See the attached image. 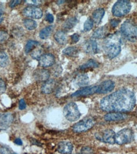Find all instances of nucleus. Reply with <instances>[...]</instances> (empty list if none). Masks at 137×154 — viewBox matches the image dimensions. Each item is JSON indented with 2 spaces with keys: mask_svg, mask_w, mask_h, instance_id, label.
I'll list each match as a JSON object with an SVG mask.
<instances>
[{
  "mask_svg": "<svg viewBox=\"0 0 137 154\" xmlns=\"http://www.w3.org/2000/svg\"><path fill=\"white\" fill-rule=\"evenodd\" d=\"M136 104L135 94L125 88L103 97L100 103V109L106 112H126L133 109Z\"/></svg>",
  "mask_w": 137,
  "mask_h": 154,
  "instance_id": "f257e3e1",
  "label": "nucleus"
},
{
  "mask_svg": "<svg viewBox=\"0 0 137 154\" xmlns=\"http://www.w3.org/2000/svg\"><path fill=\"white\" fill-rule=\"evenodd\" d=\"M121 38L117 32L107 36L103 42V50L109 59H113L121 51Z\"/></svg>",
  "mask_w": 137,
  "mask_h": 154,
  "instance_id": "f03ea898",
  "label": "nucleus"
},
{
  "mask_svg": "<svg viewBox=\"0 0 137 154\" xmlns=\"http://www.w3.org/2000/svg\"><path fill=\"white\" fill-rule=\"evenodd\" d=\"M121 34L130 42H135L137 38V27L131 20H127L121 27Z\"/></svg>",
  "mask_w": 137,
  "mask_h": 154,
  "instance_id": "7ed1b4c3",
  "label": "nucleus"
},
{
  "mask_svg": "<svg viewBox=\"0 0 137 154\" xmlns=\"http://www.w3.org/2000/svg\"><path fill=\"white\" fill-rule=\"evenodd\" d=\"M132 5L130 2L126 0L117 1L113 6L112 13L114 16L121 17L127 15L131 10Z\"/></svg>",
  "mask_w": 137,
  "mask_h": 154,
  "instance_id": "20e7f679",
  "label": "nucleus"
},
{
  "mask_svg": "<svg viewBox=\"0 0 137 154\" xmlns=\"http://www.w3.org/2000/svg\"><path fill=\"white\" fill-rule=\"evenodd\" d=\"M64 114L65 118L70 122L77 121L81 116L80 111L75 102H70L64 107Z\"/></svg>",
  "mask_w": 137,
  "mask_h": 154,
  "instance_id": "39448f33",
  "label": "nucleus"
},
{
  "mask_svg": "<svg viewBox=\"0 0 137 154\" xmlns=\"http://www.w3.org/2000/svg\"><path fill=\"white\" fill-rule=\"evenodd\" d=\"M133 139V132L129 128H125L116 134L115 142L118 145L130 143Z\"/></svg>",
  "mask_w": 137,
  "mask_h": 154,
  "instance_id": "423d86ee",
  "label": "nucleus"
},
{
  "mask_svg": "<svg viewBox=\"0 0 137 154\" xmlns=\"http://www.w3.org/2000/svg\"><path fill=\"white\" fill-rule=\"evenodd\" d=\"M95 125V121L92 118H84L77 122L73 126V130L75 133H82L86 131L93 128Z\"/></svg>",
  "mask_w": 137,
  "mask_h": 154,
  "instance_id": "0eeeda50",
  "label": "nucleus"
},
{
  "mask_svg": "<svg viewBox=\"0 0 137 154\" xmlns=\"http://www.w3.org/2000/svg\"><path fill=\"white\" fill-rule=\"evenodd\" d=\"M116 133L112 130H106L103 131L96 133L95 134V137L97 140L101 142L109 144H114L115 142Z\"/></svg>",
  "mask_w": 137,
  "mask_h": 154,
  "instance_id": "6e6552de",
  "label": "nucleus"
},
{
  "mask_svg": "<svg viewBox=\"0 0 137 154\" xmlns=\"http://www.w3.org/2000/svg\"><path fill=\"white\" fill-rule=\"evenodd\" d=\"M23 14L28 17L40 19L43 17V11L40 8L31 6H28L23 10Z\"/></svg>",
  "mask_w": 137,
  "mask_h": 154,
  "instance_id": "1a4fd4ad",
  "label": "nucleus"
},
{
  "mask_svg": "<svg viewBox=\"0 0 137 154\" xmlns=\"http://www.w3.org/2000/svg\"><path fill=\"white\" fill-rule=\"evenodd\" d=\"M14 121V116L11 113L6 112L0 114V130H5Z\"/></svg>",
  "mask_w": 137,
  "mask_h": 154,
  "instance_id": "9d476101",
  "label": "nucleus"
},
{
  "mask_svg": "<svg viewBox=\"0 0 137 154\" xmlns=\"http://www.w3.org/2000/svg\"><path fill=\"white\" fill-rule=\"evenodd\" d=\"M115 87V83L112 80H106L98 85L97 94H107L113 91Z\"/></svg>",
  "mask_w": 137,
  "mask_h": 154,
  "instance_id": "9b49d317",
  "label": "nucleus"
},
{
  "mask_svg": "<svg viewBox=\"0 0 137 154\" xmlns=\"http://www.w3.org/2000/svg\"><path fill=\"white\" fill-rule=\"evenodd\" d=\"M98 85L90 86L83 88L79 91H76L74 94H72V97H81V96H86L92 95L95 93L97 94Z\"/></svg>",
  "mask_w": 137,
  "mask_h": 154,
  "instance_id": "f8f14e48",
  "label": "nucleus"
},
{
  "mask_svg": "<svg viewBox=\"0 0 137 154\" xmlns=\"http://www.w3.org/2000/svg\"><path fill=\"white\" fill-rule=\"evenodd\" d=\"M55 62V56L50 53L43 54L39 59V63L42 67H49L54 65Z\"/></svg>",
  "mask_w": 137,
  "mask_h": 154,
  "instance_id": "ddd939ff",
  "label": "nucleus"
},
{
  "mask_svg": "<svg viewBox=\"0 0 137 154\" xmlns=\"http://www.w3.org/2000/svg\"><path fill=\"white\" fill-rule=\"evenodd\" d=\"M127 117L128 116L126 114H122V112H110L105 115L104 119L106 121H116L125 119L127 118Z\"/></svg>",
  "mask_w": 137,
  "mask_h": 154,
  "instance_id": "4468645a",
  "label": "nucleus"
},
{
  "mask_svg": "<svg viewBox=\"0 0 137 154\" xmlns=\"http://www.w3.org/2000/svg\"><path fill=\"white\" fill-rule=\"evenodd\" d=\"M84 51L89 54H96L99 51L98 44L95 39H90L84 42Z\"/></svg>",
  "mask_w": 137,
  "mask_h": 154,
  "instance_id": "2eb2a0df",
  "label": "nucleus"
},
{
  "mask_svg": "<svg viewBox=\"0 0 137 154\" xmlns=\"http://www.w3.org/2000/svg\"><path fill=\"white\" fill-rule=\"evenodd\" d=\"M56 85V82L54 79H48L41 87V92L43 94H50L54 92Z\"/></svg>",
  "mask_w": 137,
  "mask_h": 154,
  "instance_id": "dca6fc26",
  "label": "nucleus"
},
{
  "mask_svg": "<svg viewBox=\"0 0 137 154\" xmlns=\"http://www.w3.org/2000/svg\"><path fill=\"white\" fill-rule=\"evenodd\" d=\"M73 150V145L68 142H61L58 144L57 151L62 154H67L72 152Z\"/></svg>",
  "mask_w": 137,
  "mask_h": 154,
  "instance_id": "f3484780",
  "label": "nucleus"
},
{
  "mask_svg": "<svg viewBox=\"0 0 137 154\" xmlns=\"http://www.w3.org/2000/svg\"><path fill=\"white\" fill-rule=\"evenodd\" d=\"M34 79L39 81H47L50 77V72L46 69H38L34 72Z\"/></svg>",
  "mask_w": 137,
  "mask_h": 154,
  "instance_id": "a211bd4d",
  "label": "nucleus"
},
{
  "mask_svg": "<svg viewBox=\"0 0 137 154\" xmlns=\"http://www.w3.org/2000/svg\"><path fill=\"white\" fill-rule=\"evenodd\" d=\"M104 15H105V10L103 8H100L95 10L92 15V20L93 22L96 25H99L101 22Z\"/></svg>",
  "mask_w": 137,
  "mask_h": 154,
  "instance_id": "6ab92c4d",
  "label": "nucleus"
},
{
  "mask_svg": "<svg viewBox=\"0 0 137 154\" xmlns=\"http://www.w3.org/2000/svg\"><path fill=\"white\" fill-rule=\"evenodd\" d=\"M89 82L88 76L86 74L78 75L75 79L76 84L79 87H84L88 85Z\"/></svg>",
  "mask_w": 137,
  "mask_h": 154,
  "instance_id": "aec40b11",
  "label": "nucleus"
},
{
  "mask_svg": "<svg viewBox=\"0 0 137 154\" xmlns=\"http://www.w3.org/2000/svg\"><path fill=\"white\" fill-rule=\"evenodd\" d=\"M54 38L55 41L60 44L64 45L67 41V35L63 30H58L54 35Z\"/></svg>",
  "mask_w": 137,
  "mask_h": 154,
  "instance_id": "412c9836",
  "label": "nucleus"
},
{
  "mask_svg": "<svg viewBox=\"0 0 137 154\" xmlns=\"http://www.w3.org/2000/svg\"><path fill=\"white\" fill-rule=\"evenodd\" d=\"M79 53V50L76 47H69L64 49L63 54L70 57H76Z\"/></svg>",
  "mask_w": 137,
  "mask_h": 154,
  "instance_id": "4be33fe9",
  "label": "nucleus"
},
{
  "mask_svg": "<svg viewBox=\"0 0 137 154\" xmlns=\"http://www.w3.org/2000/svg\"><path fill=\"white\" fill-rule=\"evenodd\" d=\"M107 34V29L106 27H102L96 29L92 35L93 38H102L106 36Z\"/></svg>",
  "mask_w": 137,
  "mask_h": 154,
  "instance_id": "5701e85b",
  "label": "nucleus"
},
{
  "mask_svg": "<svg viewBox=\"0 0 137 154\" xmlns=\"http://www.w3.org/2000/svg\"><path fill=\"white\" fill-rule=\"evenodd\" d=\"M54 27L52 25H50V26L46 27L44 29H43L40 32V37L42 39H46L51 34V33L53 31Z\"/></svg>",
  "mask_w": 137,
  "mask_h": 154,
  "instance_id": "b1692460",
  "label": "nucleus"
},
{
  "mask_svg": "<svg viewBox=\"0 0 137 154\" xmlns=\"http://www.w3.org/2000/svg\"><path fill=\"white\" fill-rule=\"evenodd\" d=\"M77 22V20L76 17H70L65 22L64 24V28L66 30H70L73 29Z\"/></svg>",
  "mask_w": 137,
  "mask_h": 154,
  "instance_id": "393cba45",
  "label": "nucleus"
},
{
  "mask_svg": "<svg viewBox=\"0 0 137 154\" xmlns=\"http://www.w3.org/2000/svg\"><path fill=\"white\" fill-rule=\"evenodd\" d=\"M99 66V63H98L96 61H95L93 60H90L86 63H84V65H81L80 67V69L84 70L88 68H95Z\"/></svg>",
  "mask_w": 137,
  "mask_h": 154,
  "instance_id": "a878e982",
  "label": "nucleus"
},
{
  "mask_svg": "<svg viewBox=\"0 0 137 154\" xmlns=\"http://www.w3.org/2000/svg\"><path fill=\"white\" fill-rule=\"evenodd\" d=\"M9 63V58L8 55L4 51H0V67H6Z\"/></svg>",
  "mask_w": 137,
  "mask_h": 154,
  "instance_id": "bb28decb",
  "label": "nucleus"
},
{
  "mask_svg": "<svg viewBox=\"0 0 137 154\" xmlns=\"http://www.w3.org/2000/svg\"><path fill=\"white\" fill-rule=\"evenodd\" d=\"M38 46H40V43L37 41H32L30 40L29 41L27 44L25 45V52L26 53H29L34 48H37Z\"/></svg>",
  "mask_w": 137,
  "mask_h": 154,
  "instance_id": "cd10ccee",
  "label": "nucleus"
},
{
  "mask_svg": "<svg viewBox=\"0 0 137 154\" xmlns=\"http://www.w3.org/2000/svg\"><path fill=\"white\" fill-rule=\"evenodd\" d=\"M24 25L25 27L29 30H34L37 27L36 22L34 20H32V19H25L24 21Z\"/></svg>",
  "mask_w": 137,
  "mask_h": 154,
  "instance_id": "c85d7f7f",
  "label": "nucleus"
},
{
  "mask_svg": "<svg viewBox=\"0 0 137 154\" xmlns=\"http://www.w3.org/2000/svg\"><path fill=\"white\" fill-rule=\"evenodd\" d=\"M93 23L92 18H88L84 24V30L86 32L90 31L93 27Z\"/></svg>",
  "mask_w": 137,
  "mask_h": 154,
  "instance_id": "c756f323",
  "label": "nucleus"
},
{
  "mask_svg": "<svg viewBox=\"0 0 137 154\" xmlns=\"http://www.w3.org/2000/svg\"><path fill=\"white\" fill-rule=\"evenodd\" d=\"M8 37H9V35L6 31H3V30L0 31V42L1 43L4 42L5 41H6L8 39Z\"/></svg>",
  "mask_w": 137,
  "mask_h": 154,
  "instance_id": "7c9ffc66",
  "label": "nucleus"
},
{
  "mask_svg": "<svg viewBox=\"0 0 137 154\" xmlns=\"http://www.w3.org/2000/svg\"><path fill=\"white\" fill-rule=\"evenodd\" d=\"M42 51L40 49H36L34 50L32 53L31 54V56L33 57L34 59H40V57L42 56L41 55Z\"/></svg>",
  "mask_w": 137,
  "mask_h": 154,
  "instance_id": "2f4dec72",
  "label": "nucleus"
},
{
  "mask_svg": "<svg viewBox=\"0 0 137 154\" xmlns=\"http://www.w3.org/2000/svg\"><path fill=\"white\" fill-rule=\"evenodd\" d=\"M80 154H93V150L91 147L84 146L81 150Z\"/></svg>",
  "mask_w": 137,
  "mask_h": 154,
  "instance_id": "473e14b6",
  "label": "nucleus"
},
{
  "mask_svg": "<svg viewBox=\"0 0 137 154\" xmlns=\"http://www.w3.org/2000/svg\"><path fill=\"white\" fill-rule=\"evenodd\" d=\"M6 84L5 82L0 78V94H3L6 91Z\"/></svg>",
  "mask_w": 137,
  "mask_h": 154,
  "instance_id": "72a5a7b5",
  "label": "nucleus"
},
{
  "mask_svg": "<svg viewBox=\"0 0 137 154\" xmlns=\"http://www.w3.org/2000/svg\"><path fill=\"white\" fill-rule=\"evenodd\" d=\"M80 35L78 34H74L71 36V40L73 43L77 42L80 41Z\"/></svg>",
  "mask_w": 137,
  "mask_h": 154,
  "instance_id": "f704fd0d",
  "label": "nucleus"
},
{
  "mask_svg": "<svg viewBox=\"0 0 137 154\" xmlns=\"http://www.w3.org/2000/svg\"><path fill=\"white\" fill-rule=\"evenodd\" d=\"M18 107H19V109H21V110L25 109V107H26V104H25V102L24 99H21L20 100V101H19Z\"/></svg>",
  "mask_w": 137,
  "mask_h": 154,
  "instance_id": "c9c22d12",
  "label": "nucleus"
},
{
  "mask_svg": "<svg viewBox=\"0 0 137 154\" xmlns=\"http://www.w3.org/2000/svg\"><path fill=\"white\" fill-rule=\"evenodd\" d=\"M22 1H18V0H15V1H11L10 3V6L11 8H14L18 5L21 4Z\"/></svg>",
  "mask_w": 137,
  "mask_h": 154,
  "instance_id": "e433bc0d",
  "label": "nucleus"
},
{
  "mask_svg": "<svg viewBox=\"0 0 137 154\" xmlns=\"http://www.w3.org/2000/svg\"><path fill=\"white\" fill-rule=\"evenodd\" d=\"M119 22H120V21L118 20H116V19H113V20H110V25H111V26L115 28L117 26V25H118Z\"/></svg>",
  "mask_w": 137,
  "mask_h": 154,
  "instance_id": "4c0bfd02",
  "label": "nucleus"
},
{
  "mask_svg": "<svg viewBox=\"0 0 137 154\" xmlns=\"http://www.w3.org/2000/svg\"><path fill=\"white\" fill-rule=\"evenodd\" d=\"M46 20L48 21L50 23H53L54 21V17L50 14H48L46 16Z\"/></svg>",
  "mask_w": 137,
  "mask_h": 154,
  "instance_id": "58836bf2",
  "label": "nucleus"
},
{
  "mask_svg": "<svg viewBox=\"0 0 137 154\" xmlns=\"http://www.w3.org/2000/svg\"><path fill=\"white\" fill-rule=\"evenodd\" d=\"M0 153H1L2 154H11L10 151L6 148L0 149Z\"/></svg>",
  "mask_w": 137,
  "mask_h": 154,
  "instance_id": "ea45409f",
  "label": "nucleus"
},
{
  "mask_svg": "<svg viewBox=\"0 0 137 154\" xmlns=\"http://www.w3.org/2000/svg\"><path fill=\"white\" fill-rule=\"evenodd\" d=\"M14 143L17 145H22V141L21 138H16L14 141Z\"/></svg>",
  "mask_w": 137,
  "mask_h": 154,
  "instance_id": "a19ab883",
  "label": "nucleus"
},
{
  "mask_svg": "<svg viewBox=\"0 0 137 154\" xmlns=\"http://www.w3.org/2000/svg\"><path fill=\"white\" fill-rule=\"evenodd\" d=\"M31 2H32V3H31V5H40L41 3V1H38V0H32V1H31Z\"/></svg>",
  "mask_w": 137,
  "mask_h": 154,
  "instance_id": "79ce46f5",
  "label": "nucleus"
},
{
  "mask_svg": "<svg viewBox=\"0 0 137 154\" xmlns=\"http://www.w3.org/2000/svg\"><path fill=\"white\" fill-rule=\"evenodd\" d=\"M3 14H2V13H0V23H1L3 22V19H4Z\"/></svg>",
  "mask_w": 137,
  "mask_h": 154,
  "instance_id": "37998d69",
  "label": "nucleus"
},
{
  "mask_svg": "<svg viewBox=\"0 0 137 154\" xmlns=\"http://www.w3.org/2000/svg\"><path fill=\"white\" fill-rule=\"evenodd\" d=\"M58 2V4H62V3H63L64 2H65V1H58V2Z\"/></svg>",
  "mask_w": 137,
  "mask_h": 154,
  "instance_id": "c03bdc74",
  "label": "nucleus"
},
{
  "mask_svg": "<svg viewBox=\"0 0 137 154\" xmlns=\"http://www.w3.org/2000/svg\"><path fill=\"white\" fill-rule=\"evenodd\" d=\"M11 154H17V153H11Z\"/></svg>",
  "mask_w": 137,
  "mask_h": 154,
  "instance_id": "a18cd8bd",
  "label": "nucleus"
},
{
  "mask_svg": "<svg viewBox=\"0 0 137 154\" xmlns=\"http://www.w3.org/2000/svg\"><path fill=\"white\" fill-rule=\"evenodd\" d=\"M24 154H28V153H24Z\"/></svg>",
  "mask_w": 137,
  "mask_h": 154,
  "instance_id": "49530a36",
  "label": "nucleus"
}]
</instances>
